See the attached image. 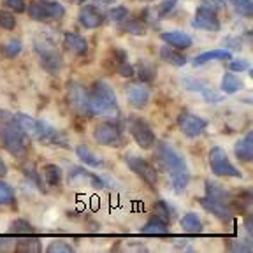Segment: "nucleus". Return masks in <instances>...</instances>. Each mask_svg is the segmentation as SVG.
Listing matches in <instances>:
<instances>
[{
    "label": "nucleus",
    "instance_id": "1",
    "mask_svg": "<svg viewBox=\"0 0 253 253\" xmlns=\"http://www.w3.org/2000/svg\"><path fill=\"white\" fill-rule=\"evenodd\" d=\"M155 158H157L160 169L167 172V176L170 178L174 192H178V194L185 192L190 183V170L185 157L174 146H170L169 142L160 141L155 150Z\"/></svg>",
    "mask_w": 253,
    "mask_h": 253
},
{
    "label": "nucleus",
    "instance_id": "2",
    "mask_svg": "<svg viewBox=\"0 0 253 253\" xmlns=\"http://www.w3.org/2000/svg\"><path fill=\"white\" fill-rule=\"evenodd\" d=\"M90 95V111L91 116H100V118H118L120 107L116 99L115 90L104 81H97L88 91Z\"/></svg>",
    "mask_w": 253,
    "mask_h": 253
},
{
    "label": "nucleus",
    "instance_id": "3",
    "mask_svg": "<svg viewBox=\"0 0 253 253\" xmlns=\"http://www.w3.org/2000/svg\"><path fill=\"white\" fill-rule=\"evenodd\" d=\"M0 141L4 144L5 151L14 158H25L30 148V135L21 128L16 120H9L0 126Z\"/></svg>",
    "mask_w": 253,
    "mask_h": 253
},
{
    "label": "nucleus",
    "instance_id": "4",
    "mask_svg": "<svg viewBox=\"0 0 253 253\" xmlns=\"http://www.w3.org/2000/svg\"><path fill=\"white\" fill-rule=\"evenodd\" d=\"M34 46H36V51L39 55L41 62H42L44 69L49 72H58L62 67V55L56 49L55 42L47 36H37L34 39Z\"/></svg>",
    "mask_w": 253,
    "mask_h": 253
},
{
    "label": "nucleus",
    "instance_id": "5",
    "mask_svg": "<svg viewBox=\"0 0 253 253\" xmlns=\"http://www.w3.org/2000/svg\"><path fill=\"white\" fill-rule=\"evenodd\" d=\"M210 167L216 176H225V178H243L236 166L229 160V155L223 148L214 146L210 151Z\"/></svg>",
    "mask_w": 253,
    "mask_h": 253
},
{
    "label": "nucleus",
    "instance_id": "6",
    "mask_svg": "<svg viewBox=\"0 0 253 253\" xmlns=\"http://www.w3.org/2000/svg\"><path fill=\"white\" fill-rule=\"evenodd\" d=\"M32 139L39 141L41 144H46V146H60V148H67L69 141L65 137L62 130H58L56 126H53L51 123L44 122V120H37L36 132L32 135Z\"/></svg>",
    "mask_w": 253,
    "mask_h": 253
},
{
    "label": "nucleus",
    "instance_id": "7",
    "mask_svg": "<svg viewBox=\"0 0 253 253\" xmlns=\"http://www.w3.org/2000/svg\"><path fill=\"white\" fill-rule=\"evenodd\" d=\"M28 16L36 21H47V20H60L65 14V9L58 2L51 0H42V2H30L27 7Z\"/></svg>",
    "mask_w": 253,
    "mask_h": 253
},
{
    "label": "nucleus",
    "instance_id": "8",
    "mask_svg": "<svg viewBox=\"0 0 253 253\" xmlns=\"http://www.w3.org/2000/svg\"><path fill=\"white\" fill-rule=\"evenodd\" d=\"M126 126H128V132L134 137V141L139 144V148L142 150H148L155 144L157 137H155L151 126L139 116H132V118L126 120Z\"/></svg>",
    "mask_w": 253,
    "mask_h": 253
},
{
    "label": "nucleus",
    "instance_id": "9",
    "mask_svg": "<svg viewBox=\"0 0 253 253\" xmlns=\"http://www.w3.org/2000/svg\"><path fill=\"white\" fill-rule=\"evenodd\" d=\"M67 102L72 109L81 116H91L90 111V95L83 84L71 81L67 84Z\"/></svg>",
    "mask_w": 253,
    "mask_h": 253
},
{
    "label": "nucleus",
    "instance_id": "10",
    "mask_svg": "<svg viewBox=\"0 0 253 253\" xmlns=\"http://www.w3.org/2000/svg\"><path fill=\"white\" fill-rule=\"evenodd\" d=\"M125 162H126V166H128V169H130L132 172L137 174L139 178L146 183L148 186H151V188H155V186H157L158 172L150 162H146V160H144V158H141V157H134V155H130V157L126 155Z\"/></svg>",
    "mask_w": 253,
    "mask_h": 253
},
{
    "label": "nucleus",
    "instance_id": "11",
    "mask_svg": "<svg viewBox=\"0 0 253 253\" xmlns=\"http://www.w3.org/2000/svg\"><path fill=\"white\" fill-rule=\"evenodd\" d=\"M93 139L102 146H111V148H120L123 144V135L120 132V128L113 123H100L95 126L93 130Z\"/></svg>",
    "mask_w": 253,
    "mask_h": 253
},
{
    "label": "nucleus",
    "instance_id": "12",
    "mask_svg": "<svg viewBox=\"0 0 253 253\" xmlns=\"http://www.w3.org/2000/svg\"><path fill=\"white\" fill-rule=\"evenodd\" d=\"M178 126L179 130L186 135V137H199L202 132L206 130L208 122L201 116L194 115V113H188V111H181L178 116Z\"/></svg>",
    "mask_w": 253,
    "mask_h": 253
},
{
    "label": "nucleus",
    "instance_id": "13",
    "mask_svg": "<svg viewBox=\"0 0 253 253\" xmlns=\"http://www.w3.org/2000/svg\"><path fill=\"white\" fill-rule=\"evenodd\" d=\"M104 20H106V14H104L97 5H91V4L83 5L78 14L79 25H81L83 28H88V30H91V28H99L100 25L104 23Z\"/></svg>",
    "mask_w": 253,
    "mask_h": 253
},
{
    "label": "nucleus",
    "instance_id": "14",
    "mask_svg": "<svg viewBox=\"0 0 253 253\" xmlns=\"http://www.w3.org/2000/svg\"><path fill=\"white\" fill-rule=\"evenodd\" d=\"M199 201H201V206L206 211H210L211 214H214L220 221L227 223V221L232 220L234 211H232V208H230L229 202L214 201V199H211V197H202V199H199Z\"/></svg>",
    "mask_w": 253,
    "mask_h": 253
},
{
    "label": "nucleus",
    "instance_id": "15",
    "mask_svg": "<svg viewBox=\"0 0 253 253\" xmlns=\"http://www.w3.org/2000/svg\"><path fill=\"white\" fill-rule=\"evenodd\" d=\"M125 95L126 100L132 107L135 109H142L146 107L148 102H150V90L142 83H130L125 86Z\"/></svg>",
    "mask_w": 253,
    "mask_h": 253
},
{
    "label": "nucleus",
    "instance_id": "16",
    "mask_svg": "<svg viewBox=\"0 0 253 253\" xmlns=\"http://www.w3.org/2000/svg\"><path fill=\"white\" fill-rule=\"evenodd\" d=\"M194 27L202 28V30H208V32H218L221 28V23H220V20H218L216 11L202 5V7L197 9V12H195Z\"/></svg>",
    "mask_w": 253,
    "mask_h": 253
},
{
    "label": "nucleus",
    "instance_id": "17",
    "mask_svg": "<svg viewBox=\"0 0 253 253\" xmlns=\"http://www.w3.org/2000/svg\"><path fill=\"white\" fill-rule=\"evenodd\" d=\"M63 46L67 51H71L72 55L78 56H84L88 53V42L84 37H81L79 34H74V32H67L63 36Z\"/></svg>",
    "mask_w": 253,
    "mask_h": 253
},
{
    "label": "nucleus",
    "instance_id": "18",
    "mask_svg": "<svg viewBox=\"0 0 253 253\" xmlns=\"http://www.w3.org/2000/svg\"><path fill=\"white\" fill-rule=\"evenodd\" d=\"M162 41L170 47H176V49H186L194 44L192 37L185 32H179V30H172V32H164L162 36Z\"/></svg>",
    "mask_w": 253,
    "mask_h": 253
},
{
    "label": "nucleus",
    "instance_id": "19",
    "mask_svg": "<svg viewBox=\"0 0 253 253\" xmlns=\"http://www.w3.org/2000/svg\"><path fill=\"white\" fill-rule=\"evenodd\" d=\"M253 135L252 132H248V134L245 135L243 139H239V141L236 142V148H234V151H236V157L241 160V162H252L253 158Z\"/></svg>",
    "mask_w": 253,
    "mask_h": 253
},
{
    "label": "nucleus",
    "instance_id": "20",
    "mask_svg": "<svg viewBox=\"0 0 253 253\" xmlns=\"http://www.w3.org/2000/svg\"><path fill=\"white\" fill-rule=\"evenodd\" d=\"M76 155H78L79 160H81L83 164H86V166L95 167V169L104 167V160H102V158L97 157V155H95L93 151H91L90 148L86 146V144H79V146L76 148Z\"/></svg>",
    "mask_w": 253,
    "mask_h": 253
},
{
    "label": "nucleus",
    "instance_id": "21",
    "mask_svg": "<svg viewBox=\"0 0 253 253\" xmlns=\"http://www.w3.org/2000/svg\"><path fill=\"white\" fill-rule=\"evenodd\" d=\"M160 58H162L164 62L170 63V65H176V67H183L186 63V56L183 55L179 49L170 47V46H162V49H160Z\"/></svg>",
    "mask_w": 253,
    "mask_h": 253
},
{
    "label": "nucleus",
    "instance_id": "22",
    "mask_svg": "<svg viewBox=\"0 0 253 253\" xmlns=\"http://www.w3.org/2000/svg\"><path fill=\"white\" fill-rule=\"evenodd\" d=\"M142 234H146V236H167L169 234V229H167V223L162 220H158V218H151L150 221H146L141 229Z\"/></svg>",
    "mask_w": 253,
    "mask_h": 253
},
{
    "label": "nucleus",
    "instance_id": "23",
    "mask_svg": "<svg viewBox=\"0 0 253 253\" xmlns=\"http://www.w3.org/2000/svg\"><path fill=\"white\" fill-rule=\"evenodd\" d=\"M232 55L227 49H213V51H206L201 53L199 56H195L194 65H204L208 62H213V60H230Z\"/></svg>",
    "mask_w": 253,
    "mask_h": 253
},
{
    "label": "nucleus",
    "instance_id": "24",
    "mask_svg": "<svg viewBox=\"0 0 253 253\" xmlns=\"http://www.w3.org/2000/svg\"><path fill=\"white\" fill-rule=\"evenodd\" d=\"M206 197H211L214 201H221V202H229L230 204V195L225 188L218 183H213V181H206Z\"/></svg>",
    "mask_w": 253,
    "mask_h": 253
},
{
    "label": "nucleus",
    "instance_id": "25",
    "mask_svg": "<svg viewBox=\"0 0 253 253\" xmlns=\"http://www.w3.org/2000/svg\"><path fill=\"white\" fill-rule=\"evenodd\" d=\"M179 223H181V229L188 234H199L202 230V221L195 213H186Z\"/></svg>",
    "mask_w": 253,
    "mask_h": 253
},
{
    "label": "nucleus",
    "instance_id": "26",
    "mask_svg": "<svg viewBox=\"0 0 253 253\" xmlns=\"http://www.w3.org/2000/svg\"><path fill=\"white\" fill-rule=\"evenodd\" d=\"M42 176L44 181L49 186H58L60 181H62V169L55 164H47V166L42 167Z\"/></svg>",
    "mask_w": 253,
    "mask_h": 253
},
{
    "label": "nucleus",
    "instance_id": "27",
    "mask_svg": "<svg viewBox=\"0 0 253 253\" xmlns=\"http://www.w3.org/2000/svg\"><path fill=\"white\" fill-rule=\"evenodd\" d=\"M243 88V83L241 79L237 78L236 74H223V78H221V91L227 95H232L236 93V91H239Z\"/></svg>",
    "mask_w": 253,
    "mask_h": 253
},
{
    "label": "nucleus",
    "instance_id": "28",
    "mask_svg": "<svg viewBox=\"0 0 253 253\" xmlns=\"http://www.w3.org/2000/svg\"><path fill=\"white\" fill-rule=\"evenodd\" d=\"M122 28H123V32L132 34V36H144V34H146V25H144V21L135 20V18H132V20L126 18L125 23L122 25Z\"/></svg>",
    "mask_w": 253,
    "mask_h": 253
},
{
    "label": "nucleus",
    "instance_id": "29",
    "mask_svg": "<svg viewBox=\"0 0 253 253\" xmlns=\"http://www.w3.org/2000/svg\"><path fill=\"white\" fill-rule=\"evenodd\" d=\"M153 216L158 218V220L166 221V223H169V221L172 220V210H170V206L167 204L166 201H157V204H155V208H153Z\"/></svg>",
    "mask_w": 253,
    "mask_h": 253
},
{
    "label": "nucleus",
    "instance_id": "30",
    "mask_svg": "<svg viewBox=\"0 0 253 253\" xmlns=\"http://www.w3.org/2000/svg\"><path fill=\"white\" fill-rule=\"evenodd\" d=\"M234 11L243 18H252L253 16V2L252 0H229Z\"/></svg>",
    "mask_w": 253,
    "mask_h": 253
},
{
    "label": "nucleus",
    "instance_id": "31",
    "mask_svg": "<svg viewBox=\"0 0 253 253\" xmlns=\"http://www.w3.org/2000/svg\"><path fill=\"white\" fill-rule=\"evenodd\" d=\"M106 16L111 21H115V23H123L128 18V9L123 7V5H116V7L109 9Z\"/></svg>",
    "mask_w": 253,
    "mask_h": 253
},
{
    "label": "nucleus",
    "instance_id": "32",
    "mask_svg": "<svg viewBox=\"0 0 253 253\" xmlns=\"http://www.w3.org/2000/svg\"><path fill=\"white\" fill-rule=\"evenodd\" d=\"M11 232L18 234V236H30L34 232V227L27 220H16L11 223Z\"/></svg>",
    "mask_w": 253,
    "mask_h": 253
},
{
    "label": "nucleus",
    "instance_id": "33",
    "mask_svg": "<svg viewBox=\"0 0 253 253\" xmlns=\"http://www.w3.org/2000/svg\"><path fill=\"white\" fill-rule=\"evenodd\" d=\"M14 202V190L9 183L0 179V204H12Z\"/></svg>",
    "mask_w": 253,
    "mask_h": 253
},
{
    "label": "nucleus",
    "instance_id": "34",
    "mask_svg": "<svg viewBox=\"0 0 253 253\" xmlns=\"http://www.w3.org/2000/svg\"><path fill=\"white\" fill-rule=\"evenodd\" d=\"M137 74H139V78H141L142 83H148V81H153V78H155V69L151 67L150 63L139 62V65H137Z\"/></svg>",
    "mask_w": 253,
    "mask_h": 253
},
{
    "label": "nucleus",
    "instance_id": "35",
    "mask_svg": "<svg viewBox=\"0 0 253 253\" xmlns=\"http://www.w3.org/2000/svg\"><path fill=\"white\" fill-rule=\"evenodd\" d=\"M227 248L230 252H252V245L245 239H230V241H227Z\"/></svg>",
    "mask_w": 253,
    "mask_h": 253
},
{
    "label": "nucleus",
    "instance_id": "36",
    "mask_svg": "<svg viewBox=\"0 0 253 253\" xmlns=\"http://www.w3.org/2000/svg\"><path fill=\"white\" fill-rule=\"evenodd\" d=\"M47 253H72L74 252V248H72L71 245H67V243L63 241H53L47 245L46 248Z\"/></svg>",
    "mask_w": 253,
    "mask_h": 253
},
{
    "label": "nucleus",
    "instance_id": "37",
    "mask_svg": "<svg viewBox=\"0 0 253 253\" xmlns=\"http://www.w3.org/2000/svg\"><path fill=\"white\" fill-rule=\"evenodd\" d=\"M16 248L20 252H41V243L39 239H21Z\"/></svg>",
    "mask_w": 253,
    "mask_h": 253
},
{
    "label": "nucleus",
    "instance_id": "38",
    "mask_svg": "<svg viewBox=\"0 0 253 253\" xmlns=\"http://www.w3.org/2000/svg\"><path fill=\"white\" fill-rule=\"evenodd\" d=\"M21 49H23L21 41H16V39L9 41V42L4 46V53H5V56H9V58H14L16 55H20Z\"/></svg>",
    "mask_w": 253,
    "mask_h": 253
},
{
    "label": "nucleus",
    "instance_id": "39",
    "mask_svg": "<svg viewBox=\"0 0 253 253\" xmlns=\"http://www.w3.org/2000/svg\"><path fill=\"white\" fill-rule=\"evenodd\" d=\"M0 27L5 28V30H14L16 27V18L7 11H2L0 9Z\"/></svg>",
    "mask_w": 253,
    "mask_h": 253
},
{
    "label": "nucleus",
    "instance_id": "40",
    "mask_svg": "<svg viewBox=\"0 0 253 253\" xmlns=\"http://www.w3.org/2000/svg\"><path fill=\"white\" fill-rule=\"evenodd\" d=\"M179 0H164L162 4H158L157 7V16H160V18H164V16H167L170 11H172L174 7H176V4H178Z\"/></svg>",
    "mask_w": 253,
    "mask_h": 253
},
{
    "label": "nucleus",
    "instance_id": "41",
    "mask_svg": "<svg viewBox=\"0 0 253 253\" xmlns=\"http://www.w3.org/2000/svg\"><path fill=\"white\" fill-rule=\"evenodd\" d=\"M116 72H118L120 76H123V78H132V76L135 74V69L128 63V60H123V62H120L118 65H116Z\"/></svg>",
    "mask_w": 253,
    "mask_h": 253
},
{
    "label": "nucleus",
    "instance_id": "42",
    "mask_svg": "<svg viewBox=\"0 0 253 253\" xmlns=\"http://www.w3.org/2000/svg\"><path fill=\"white\" fill-rule=\"evenodd\" d=\"M2 4H4L7 9H11V11H14V12L27 11V2H25V0H2Z\"/></svg>",
    "mask_w": 253,
    "mask_h": 253
},
{
    "label": "nucleus",
    "instance_id": "43",
    "mask_svg": "<svg viewBox=\"0 0 253 253\" xmlns=\"http://www.w3.org/2000/svg\"><path fill=\"white\" fill-rule=\"evenodd\" d=\"M204 7H210L213 11H220V9L227 7V0H201Z\"/></svg>",
    "mask_w": 253,
    "mask_h": 253
},
{
    "label": "nucleus",
    "instance_id": "44",
    "mask_svg": "<svg viewBox=\"0 0 253 253\" xmlns=\"http://www.w3.org/2000/svg\"><path fill=\"white\" fill-rule=\"evenodd\" d=\"M202 95H204V99L208 100V102H220L221 100V95L220 93H216L214 90H211V88H202Z\"/></svg>",
    "mask_w": 253,
    "mask_h": 253
},
{
    "label": "nucleus",
    "instance_id": "45",
    "mask_svg": "<svg viewBox=\"0 0 253 253\" xmlns=\"http://www.w3.org/2000/svg\"><path fill=\"white\" fill-rule=\"evenodd\" d=\"M23 170H25V176H27L28 179H32V181L36 183L39 188H42V183H41V179H39V176L36 174V170H34V167L32 166H27V167H23Z\"/></svg>",
    "mask_w": 253,
    "mask_h": 253
},
{
    "label": "nucleus",
    "instance_id": "46",
    "mask_svg": "<svg viewBox=\"0 0 253 253\" xmlns=\"http://www.w3.org/2000/svg\"><path fill=\"white\" fill-rule=\"evenodd\" d=\"M229 67L230 71H237V72H241V71H246L248 69V62L246 60H232V62L229 63Z\"/></svg>",
    "mask_w": 253,
    "mask_h": 253
},
{
    "label": "nucleus",
    "instance_id": "47",
    "mask_svg": "<svg viewBox=\"0 0 253 253\" xmlns=\"http://www.w3.org/2000/svg\"><path fill=\"white\" fill-rule=\"evenodd\" d=\"M5 172H7V166H5V164L2 162V158H0V176H4Z\"/></svg>",
    "mask_w": 253,
    "mask_h": 253
},
{
    "label": "nucleus",
    "instance_id": "48",
    "mask_svg": "<svg viewBox=\"0 0 253 253\" xmlns=\"http://www.w3.org/2000/svg\"><path fill=\"white\" fill-rule=\"evenodd\" d=\"M246 229H248V232H252V218L246 220Z\"/></svg>",
    "mask_w": 253,
    "mask_h": 253
},
{
    "label": "nucleus",
    "instance_id": "49",
    "mask_svg": "<svg viewBox=\"0 0 253 253\" xmlns=\"http://www.w3.org/2000/svg\"><path fill=\"white\" fill-rule=\"evenodd\" d=\"M69 2H78V4H84L86 0H69Z\"/></svg>",
    "mask_w": 253,
    "mask_h": 253
},
{
    "label": "nucleus",
    "instance_id": "50",
    "mask_svg": "<svg viewBox=\"0 0 253 253\" xmlns=\"http://www.w3.org/2000/svg\"><path fill=\"white\" fill-rule=\"evenodd\" d=\"M141 2H153V0H141Z\"/></svg>",
    "mask_w": 253,
    "mask_h": 253
}]
</instances>
